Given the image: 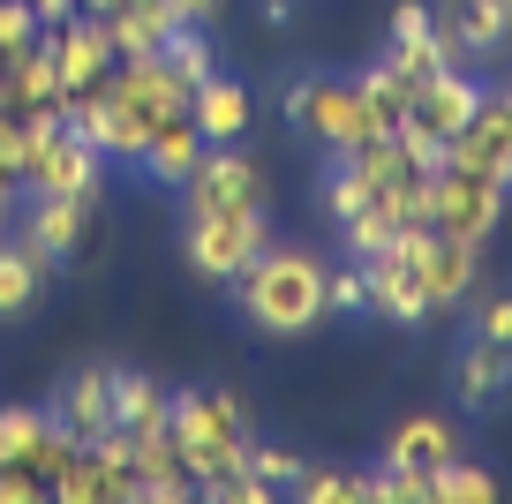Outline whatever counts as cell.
Here are the masks:
<instances>
[{
	"mask_svg": "<svg viewBox=\"0 0 512 504\" xmlns=\"http://www.w3.org/2000/svg\"><path fill=\"white\" fill-rule=\"evenodd\" d=\"M452 459H460V429L445 422V414H407V422L384 429V467H407V474H445Z\"/></svg>",
	"mask_w": 512,
	"mask_h": 504,
	"instance_id": "17",
	"label": "cell"
},
{
	"mask_svg": "<svg viewBox=\"0 0 512 504\" xmlns=\"http://www.w3.org/2000/svg\"><path fill=\"white\" fill-rule=\"evenodd\" d=\"M0 113H8V106H0Z\"/></svg>",
	"mask_w": 512,
	"mask_h": 504,
	"instance_id": "43",
	"label": "cell"
},
{
	"mask_svg": "<svg viewBox=\"0 0 512 504\" xmlns=\"http://www.w3.org/2000/svg\"><path fill=\"white\" fill-rule=\"evenodd\" d=\"M159 61L174 68L181 83H204V76H219V46H211V23H174V31L159 38Z\"/></svg>",
	"mask_w": 512,
	"mask_h": 504,
	"instance_id": "25",
	"label": "cell"
},
{
	"mask_svg": "<svg viewBox=\"0 0 512 504\" xmlns=\"http://www.w3.org/2000/svg\"><path fill=\"white\" fill-rule=\"evenodd\" d=\"M279 113H287V128H302V136L324 143V151H362V143H377V121H369V106H362V83L332 76V68H302V76L287 83V98H279Z\"/></svg>",
	"mask_w": 512,
	"mask_h": 504,
	"instance_id": "3",
	"label": "cell"
},
{
	"mask_svg": "<svg viewBox=\"0 0 512 504\" xmlns=\"http://www.w3.org/2000/svg\"><path fill=\"white\" fill-rule=\"evenodd\" d=\"M241 467H249L256 482L272 489V497H279V489H294V482H302V459H294V452H279V444H264V437H249V452H241Z\"/></svg>",
	"mask_w": 512,
	"mask_h": 504,
	"instance_id": "30",
	"label": "cell"
},
{
	"mask_svg": "<svg viewBox=\"0 0 512 504\" xmlns=\"http://www.w3.org/2000/svg\"><path fill=\"white\" fill-rule=\"evenodd\" d=\"M362 279H369V316H384V324L422 331V324L437 316L430 286H422V226H400V234H392V249L362 256Z\"/></svg>",
	"mask_w": 512,
	"mask_h": 504,
	"instance_id": "6",
	"label": "cell"
},
{
	"mask_svg": "<svg viewBox=\"0 0 512 504\" xmlns=\"http://www.w3.org/2000/svg\"><path fill=\"white\" fill-rule=\"evenodd\" d=\"M76 8H91V16H113V8H121V0H76Z\"/></svg>",
	"mask_w": 512,
	"mask_h": 504,
	"instance_id": "39",
	"label": "cell"
},
{
	"mask_svg": "<svg viewBox=\"0 0 512 504\" xmlns=\"http://www.w3.org/2000/svg\"><path fill=\"white\" fill-rule=\"evenodd\" d=\"M38 497H46V482L31 467H0V504H38Z\"/></svg>",
	"mask_w": 512,
	"mask_h": 504,
	"instance_id": "34",
	"label": "cell"
},
{
	"mask_svg": "<svg viewBox=\"0 0 512 504\" xmlns=\"http://www.w3.org/2000/svg\"><path fill=\"white\" fill-rule=\"evenodd\" d=\"M452 399H460V414H497L512 399V347L467 331L452 354Z\"/></svg>",
	"mask_w": 512,
	"mask_h": 504,
	"instance_id": "14",
	"label": "cell"
},
{
	"mask_svg": "<svg viewBox=\"0 0 512 504\" xmlns=\"http://www.w3.org/2000/svg\"><path fill=\"white\" fill-rule=\"evenodd\" d=\"M272 241V204H241V211H211V219L181 226V256L204 286H234L249 271V256Z\"/></svg>",
	"mask_w": 512,
	"mask_h": 504,
	"instance_id": "4",
	"label": "cell"
},
{
	"mask_svg": "<svg viewBox=\"0 0 512 504\" xmlns=\"http://www.w3.org/2000/svg\"><path fill=\"white\" fill-rule=\"evenodd\" d=\"M452 158L460 166H475V174H490V181H505L512 189V121L490 106V83H482V106H475V121L452 136Z\"/></svg>",
	"mask_w": 512,
	"mask_h": 504,
	"instance_id": "21",
	"label": "cell"
},
{
	"mask_svg": "<svg viewBox=\"0 0 512 504\" xmlns=\"http://www.w3.org/2000/svg\"><path fill=\"white\" fill-rule=\"evenodd\" d=\"M0 106H8V113H23V106H61V68H53V46H46V38H38V46H23L16 61H8Z\"/></svg>",
	"mask_w": 512,
	"mask_h": 504,
	"instance_id": "23",
	"label": "cell"
},
{
	"mask_svg": "<svg viewBox=\"0 0 512 504\" xmlns=\"http://www.w3.org/2000/svg\"><path fill=\"white\" fill-rule=\"evenodd\" d=\"M302 504H369V474L362 467H302V482L287 489Z\"/></svg>",
	"mask_w": 512,
	"mask_h": 504,
	"instance_id": "28",
	"label": "cell"
},
{
	"mask_svg": "<svg viewBox=\"0 0 512 504\" xmlns=\"http://www.w3.org/2000/svg\"><path fill=\"white\" fill-rule=\"evenodd\" d=\"M23 196H106V151H98L91 136H76V128H46L31 151V166H23Z\"/></svg>",
	"mask_w": 512,
	"mask_h": 504,
	"instance_id": "7",
	"label": "cell"
},
{
	"mask_svg": "<svg viewBox=\"0 0 512 504\" xmlns=\"http://www.w3.org/2000/svg\"><path fill=\"white\" fill-rule=\"evenodd\" d=\"M121 8H159V0H121Z\"/></svg>",
	"mask_w": 512,
	"mask_h": 504,
	"instance_id": "40",
	"label": "cell"
},
{
	"mask_svg": "<svg viewBox=\"0 0 512 504\" xmlns=\"http://www.w3.org/2000/svg\"><path fill=\"white\" fill-rule=\"evenodd\" d=\"M16 204H23V181H16V174H8V166H0V226L16 219Z\"/></svg>",
	"mask_w": 512,
	"mask_h": 504,
	"instance_id": "36",
	"label": "cell"
},
{
	"mask_svg": "<svg viewBox=\"0 0 512 504\" xmlns=\"http://www.w3.org/2000/svg\"><path fill=\"white\" fill-rule=\"evenodd\" d=\"M46 46H53V68H61V98H68V91H91V83H106V68L121 61V53H113L106 16H91V8H76L68 23H53Z\"/></svg>",
	"mask_w": 512,
	"mask_h": 504,
	"instance_id": "13",
	"label": "cell"
},
{
	"mask_svg": "<svg viewBox=\"0 0 512 504\" xmlns=\"http://www.w3.org/2000/svg\"><path fill=\"white\" fill-rule=\"evenodd\" d=\"M113 384H121V362H76L61 384H53V399H46L53 429H68L76 444L106 437L113 429Z\"/></svg>",
	"mask_w": 512,
	"mask_h": 504,
	"instance_id": "10",
	"label": "cell"
},
{
	"mask_svg": "<svg viewBox=\"0 0 512 504\" xmlns=\"http://www.w3.org/2000/svg\"><path fill=\"white\" fill-rule=\"evenodd\" d=\"M354 83H362V106H369V121H377V136H392V128L407 121V98H415V83H407L400 68L384 61V53H377V61H369Z\"/></svg>",
	"mask_w": 512,
	"mask_h": 504,
	"instance_id": "24",
	"label": "cell"
},
{
	"mask_svg": "<svg viewBox=\"0 0 512 504\" xmlns=\"http://www.w3.org/2000/svg\"><path fill=\"white\" fill-rule=\"evenodd\" d=\"M430 16H437V38H445V53L460 68H482L512 46L505 0H430Z\"/></svg>",
	"mask_w": 512,
	"mask_h": 504,
	"instance_id": "11",
	"label": "cell"
},
{
	"mask_svg": "<svg viewBox=\"0 0 512 504\" xmlns=\"http://www.w3.org/2000/svg\"><path fill=\"white\" fill-rule=\"evenodd\" d=\"M211 143H204V128L181 113V121H159L151 128V143H144V158H136V174L151 181V189H181V181L196 174V158H204Z\"/></svg>",
	"mask_w": 512,
	"mask_h": 504,
	"instance_id": "19",
	"label": "cell"
},
{
	"mask_svg": "<svg viewBox=\"0 0 512 504\" xmlns=\"http://www.w3.org/2000/svg\"><path fill=\"white\" fill-rule=\"evenodd\" d=\"M91 226H98V204H91V196H23V204H16V234L31 241L53 271L83 264Z\"/></svg>",
	"mask_w": 512,
	"mask_h": 504,
	"instance_id": "9",
	"label": "cell"
},
{
	"mask_svg": "<svg viewBox=\"0 0 512 504\" xmlns=\"http://www.w3.org/2000/svg\"><path fill=\"white\" fill-rule=\"evenodd\" d=\"M400 226H407V219H400V211H392V204L377 196V204H362L354 219H339V249H347L354 264H362V256L392 249V234H400Z\"/></svg>",
	"mask_w": 512,
	"mask_h": 504,
	"instance_id": "26",
	"label": "cell"
},
{
	"mask_svg": "<svg viewBox=\"0 0 512 504\" xmlns=\"http://www.w3.org/2000/svg\"><path fill=\"white\" fill-rule=\"evenodd\" d=\"M234 309L264 339H309L332 316V264L302 241H264L234 279Z\"/></svg>",
	"mask_w": 512,
	"mask_h": 504,
	"instance_id": "1",
	"label": "cell"
},
{
	"mask_svg": "<svg viewBox=\"0 0 512 504\" xmlns=\"http://www.w3.org/2000/svg\"><path fill=\"white\" fill-rule=\"evenodd\" d=\"M166 8H174L181 23H211V31H219V16H226V0H166Z\"/></svg>",
	"mask_w": 512,
	"mask_h": 504,
	"instance_id": "35",
	"label": "cell"
},
{
	"mask_svg": "<svg viewBox=\"0 0 512 504\" xmlns=\"http://www.w3.org/2000/svg\"><path fill=\"white\" fill-rule=\"evenodd\" d=\"M475 264H482V249H467V241L422 226V286H430L437 309H460V301L475 294Z\"/></svg>",
	"mask_w": 512,
	"mask_h": 504,
	"instance_id": "20",
	"label": "cell"
},
{
	"mask_svg": "<svg viewBox=\"0 0 512 504\" xmlns=\"http://www.w3.org/2000/svg\"><path fill=\"white\" fill-rule=\"evenodd\" d=\"M0 83H8V53H0Z\"/></svg>",
	"mask_w": 512,
	"mask_h": 504,
	"instance_id": "41",
	"label": "cell"
},
{
	"mask_svg": "<svg viewBox=\"0 0 512 504\" xmlns=\"http://www.w3.org/2000/svg\"><path fill=\"white\" fill-rule=\"evenodd\" d=\"M490 106H497V113L512 121V76H505V83H490Z\"/></svg>",
	"mask_w": 512,
	"mask_h": 504,
	"instance_id": "38",
	"label": "cell"
},
{
	"mask_svg": "<svg viewBox=\"0 0 512 504\" xmlns=\"http://www.w3.org/2000/svg\"><path fill=\"white\" fill-rule=\"evenodd\" d=\"M384 61L400 68L407 83L437 76V68H460L445 53V38H437V16H430V0H392V38H384Z\"/></svg>",
	"mask_w": 512,
	"mask_h": 504,
	"instance_id": "15",
	"label": "cell"
},
{
	"mask_svg": "<svg viewBox=\"0 0 512 504\" xmlns=\"http://www.w3.org/2000/svg\"><path fill=\"white\" fill-rule=\"evenodd\" d=\"M294 23V0H264V31H287Z\"/></svg>",
	"mask_w": 512,
	"mask_h": 504,
	"instance_id": "37",
	"label": "cell"
},
{
	"mask_svg": "<svg viewBox=\"0 0 512 504\" xmlns=\"http://www.w3.org/2000/svg\"><path fill=\"white\" fill-rule=\"evenodd\" d=\"M430 504H497V474L490 467H475V459H452L445 474L430 482Z\"/></svg>",
	"mask_w": 512,
	"mask_h": 504,
	"instance_id": "29",
	"label": "cell"
},
{
	"mask_svg": "<svg viewBox=\"0 0 512 504\" xmlns=\"http://www.w3.org/2000/svg\"><path fill=\"white\" fill-rule=\"evenodd\" d=\"M113 429L121 437H174V392L151 384L144 369H121V384H113Z\"/></svg>",
	"mask_w": 512,
	"mask_h": 504,
	"instance_id": "22",
	"label": "cell"
},
{
	"mask_svg": "<svg viewBox=\"0 0 512 504\" xmlns=\"http://www.w3.org/2000/svg\"><path fill=\"white\" fill-rule=\"evenodd\" d=\"M46 286H53V264L16 234V219L0 226V324H23V316L46 309Z\"/></svg>",
	"mask_w": 512,
	"mask_h": 504,
	"instance_id": "16",
	"label": "cell"
},
{
	"mask_svg": "<svg viewBox=\"0 0 512 504\" xmlns=\"http://www.w3.org/2000/svg\"><path fill=\"white\" fill-rule=\"evenodd\" d=\"M38 38H46V23L31 16V0H0V53L16 61V53L38 46Z\"/></svg>",
	"mask_w": 512,
	"mask_h": 504,
	"instance_id": "31",
	"label": "cell"
},
{
	"mask_svg": "<svg viewBox=\"0 0 512 504\" xmlns=\"http://www.w3.org/2000/svg\"><path fill=\"white\" fill-rule=\"evenodd\" d=\"M467 331H482V339L512 347V294H482V301H475V316H467Z\"/></svg>",
	"mask_w": 512,
	"mask_h": 504,
	"instance_id": "33",
	"label": "cell"
},
{
	"mask_svg": "<svg viewBox=\"0 0 512 504\" xmlns=\"http://www.w3.org/2000/svg\"><path fill=\"white\" fill-rule=\"evenodd\" d=\"M46 429H53L46 407H0V467H31Z\"/></svg>",
	"mask_w": 512,
	"mask_h": 504,
	"instance_id": "27",
	"label": "cell"
},
{
	"mask_svg": "<svg viewBox=\"0 0 512 504\" xmlns=\"http://www.w3.org/2000/svg\"><path fill=\"white\" fill-rule=\"evenodd\" d=\"M241 204H264V166L241 143H211L196 158V174L181 181V219H211V211H241Z\"/></svg>",
	"mask_w": 512,
	"mask_h": 504,
	"instance_id": "8",
	"label": "cell"
},
{
	"mask_svg": "<svg viewBox=\"0 0 512 504\" xmlns=\"http://www.w3.org/2000/svg\"><path fill=\"white\" fill-rule=\"evenodd\" d=\"M505 16H512V0H505Z\"/></svg>",
	"mask_w": 512,
	"mask_h": 504,
	"instance_id": "42",
	"label": "cell"
},
{
	"mask_svg": "<svg viewBox=\"0 0 512 504\" xmlns=\"http://www.w3.org/2000/svg\"><path fill=\"white\" fill-rule=\"evenodd\" d=\"M505 204H512L505 181L475 174V166H460V158L445 151V166H437V181H430V226H437V234H452V241H467V249H482V241L505 226Z\"/></svg>",
	"mask_w": 512,
	"mask_h": 504,
	"instance_id": "5",
	"label": "cell"
},
{
	"mask_svg": "<svg viewBox=\"0 0 512 504\" xmlns=\"http://www.w3.org/2000/svg\"><path fill=\"white\" fill-rule=\"evenodd\" d=\"M332 316H369V279H362V264H339L332 271Z\"/></svg>",
	"mask_w": 512,
	"mask_h": 504,
	"instance_id": "32",
	"label": "cell"
},
{
	"mask_svg": "<svg viewBox=\"0 0 512 504\" xmlns=\"http://www.w3.org/2000/svg\"><path fill=\"white\" fill-rule=\"evenodd\" d=\"M249 113H256L249 83L226 76V68H219V76H204V83L189 91V121L204 128V143H241V136H249Z\"/></svg>",
	"mask_w": 512,
	"mask_h": 504,
	"instance_id": "18",
	"label": "cell"
},
{
	"mask_svg": "<svg viewBox=\"0 0 512 504\" xmlns=\"http://www.w3.org/2000/svg\"><path fill=\"white\" fill-rule=\"evenodd\" d=\"M249 437H256V414L241 407L226 384H189V392H174V444H181V467H189L196 497L234 482Z\"/></svg>",
	"mask_w": 512,
	"mask_h": 504,
	"instance_id": "2",
	"label": "cell"
},
{
	"mask_svg": "<svg viewBox=\"0 0 512 504\" xmlns=\"http://www.w3.org/2000/svg\"><path fill=\"white\" fill-rule=\"evenodd\" d=\"M475 106H482V83L467 76V68H437V76L415 83L400 128H415V136H430V143H445V151H452V136L475 121Z\"/></svg>",
	"mask_w": 512,
	"mask_h": 504,
	"instance_id": "12",
	"label": "cell"
}]
</instances>
